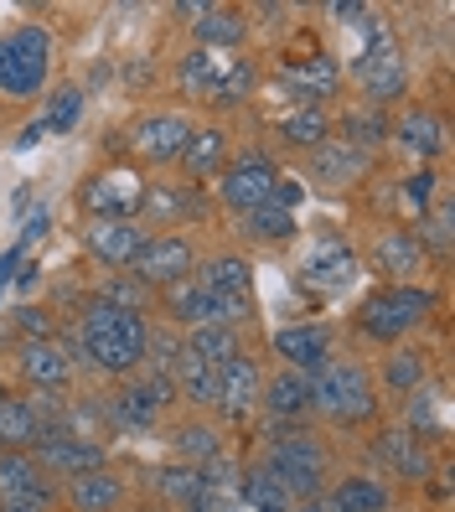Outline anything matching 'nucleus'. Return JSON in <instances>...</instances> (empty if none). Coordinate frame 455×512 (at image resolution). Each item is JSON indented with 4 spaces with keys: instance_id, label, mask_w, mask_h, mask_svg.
Instances as JSON below:
<instances>
[{
    "instance_id": "f257e3e1",
    "label": "nucleus",
    "mask_w": 455,
    "mask_h": 512,
    "mask_svg": "<svg viewBox=\"0 0 455 512\" xmlns=\"http://www.w3.org/2000/svg\"><path fill=\"white\" fill-rule=\"evenodd\" d=\"M145 347H150V316L140 311H119L99 295H83L78 306V331H73V352L83 357L94 373L104 378H130L145 368Z\"/></svg>"
},
{
    "instance_id": "f03ea898",
    "label": "nucleus",
    "mask_w": 455,
    "mask_h": 512,
    "mask_svg": "<svg viewBox=\"0 0 455 512\" xmlns=\"http://www.w3.org/2000/svg\"><path fill=\"white\" fill-rule=\"evenodd\" d=\"M378 383L373 368L357 363V357H331L326 368L311 373V414L321 425H337V430H368L378 419Z\"/></svg>"
},
{
    "instance_id": "7ed1b4c3",
    "label": "nucleus",
    "mask_w": 455,
    "mask_h": 512,
    "mask_svg": "<svg viewBox=\"0 0 455 512\" xmlns=\"http://www.w3.org/2000/svg\"><path fill=\"white\" fill-rule=\"evenodd\" d=\"M440 311V295L430 285H378L352 311V331L373 347H399L414 331H424Z\"/></svg>"
},
{
    "instance_id": "20e7f679",
    "label": "nucleus",
    "mask_w": 455,
    "mask_h": 512,
    "mask_svg": "<svg viewBox=\"0 0 455 512\" xmlns=\"http://www.w3.org/2000/svg\"><path fill=\"white\" fill-rule=\"evenodd\" d=\"M269 476L290 492V502H316L331 487V450L311 425H285L275 440L264 445V461Z\"/></svg>"
},
{
    "instance_id": "39448f33",
    "label": "nucleus",
    "mask_w": 455,
    "mask_h": 512,
    "mask_svg": "<svg viewBox=\"0 0 455 512\" xmlns=\"http://www.w3.org/2000/svg\"><path fill=\"white\" fill-rule=\"evenodd\" d=\"M52 78V32L37 21L0 37V99H37Z\"/></svg>"
},
{
    "instance_id": "423d86ee",
    "label": "nucleus",
    "mask_w": 455,
    "mask_h": 512,
    "mask_svg": "<svg viewBox=\"0 0 455 512\" xmlns=\"http://www.w3.org/2000/svg\"><path fill=\"white\" fill-rule=\"evenodd\" d=\"M171 409H176V383H171V373H150V368L119 378L114 399H109V419H114L119 430H135V435L161 430Z\"/></svg>"
},
{
    "instance_id": "0eeeda50",
    "label": "nucleus",
    "mask_w": 455,
    "mask_h": 512,
    "mask_svg": "<svg viewBox=\"0 0 455 512\" xmlns=\"http://www.w3.org/2000/svg\"><path fill=\"white\" fill-rule=\"evenodd\" d=\"M388 145L409 166H440L450 150V125L430 99H409L399 114H388Z\"/></svg>"
},
{
    "instance_id": "6e6552de",
    "label": "nucleus",
    "mask_w": 455,
    "mask_h": 512,
    "mask_svg": "<svg viewBox=\"0 0 455 512\" xmlns=\"http://www.w3.org/2000/svg\"><path fill=\"white\" fill-rule=\"evenodd\" d=\"M357 264H368L378 275V285H424V269H435L424 244L414 238V228H404V223H378L368 254Z\"/></svg>"
},
{
    "instance_id": "1a4fd4ad",
    "label": "nucleus",
    "mask_w": 455,
    "mask_h": 512,
    "mask_svg": "<svg viewBox=\"0 0 455 512\" xmlns=\"http://www.w3.org/2000/svg\"><path fill=\"white\" fill-rule=\"evenodd\" d=\"M352 83H357L362 104H378V109H388L393 99L409 94V68H404V52H399L388 26H378V37L362 47V57L352 63Z\"/></svg>"
},
{
    "instance_id": "9d476101",
    "label": "nucleus",
    "mask_w": 455,
    "mask_h": 512,
    "mask_svg": "<svg viewBox=\"0 0 455 512\" xmlns=\"http://www.w3.org/2000/svg\"><path fill=\"white\" fill-rule=\"evenodd\" d=\"M275 182H280V166L269 161L264 150L244 145V150H233V161H228L223 176H218V202L228 207L233 218H244V213H254V207L269 202Z\"/></svg>"
},
{
    "instance_id": "9b49d317",
    "label": "nucleus",
    "mask_w": 455,
    "mask_h": 512,
    "mask_svg": "<svg viewBox=\"0 0 455 512\" xmlns=\"http://www.w3.org/2000/svg\"><path fill=\"white\" fill-rule=\"evenodd\" d=\"M192 114L187 109H145L130 119V150L140 166H176L192 140Z\"/></svg>"
},
{
    "instance_id": "f8f14e48",
    "label": "nucleus",
    "mask_w": 455,
    "mask_h": 512,
    "mask_svg": "<svg viewBox=\"0 0 455 512\" xmlns=\"http://www.w3.org/2000/svg\"><path fill=\"white\" fill-rule=\"evenodd\" d=\"M197 244H192V233H150L140 254L130 259V275L145 285V290H166V285H181V280H192V269H197Z\"/></svg>"
},
{
    "instance_id": "ddd939ff",
    "label": "nucleus",
    "mask_w": 455,
    "mask_h": 512,
    "mask_svg": "<svg viewBox=\"0 0 455 512\" xmlns=\"http://www.w3.org/2000/svg\"><path fill=\"white\" fill-rule=\"evenodd\" d=\"M140 202H145V176L135 166H104L83 182L78 207L88 223L99 218H140Z\"/></svg>"
},
{
    "instance_id": "4468645a",
    "label": "nucleus",
    "mask_w": 455,
    "mask_h": 512,
    "mask_svg": "<svg viewBox=\"0 0 455 512\" xmlns=\"http://www.w3.org/2000/svg\"><path fill=\"white\" fill-rule=\"evenodd\" d=\"M32 456H37L42 476L57 481V487H63V481H73V476H83V471H94V466H109L104 440H94V435H73V430H63V425H47L42 440L32 445Z\"/></svg>"
},
{
    "instance_id": "2eb2a0df",
    "label": "nucleus",
    "mask_w": 455,
    "mask_h": 512,
    "mask_svg": "<svg viewBox=\"0 0 455 512\" xmlns=\"http://www.w3.org/2000/svg\"><path fill=\"white\" fill-rule=\"evenodd\" d=\"M207 218V197L202 187H192L187 176L181 182H145V202H140V223L150 233H181L187 223Z\"/></svg>"
},
{
    "instance_id": "dca6fc26",
    "label": "nucleus",
    "mask_w": 455,
    "mask_h": 512,
    "mask_svg": "<svg viewBox=\"0 0 455 512\" xmlns=\"http://www.w3.org/2000/svg\"><path fill=\"white\" fill-rule=\"evenodd\" d=\"M269 352L280 357V368L311 378L316 368H326L337 357V331H331V321H290L269 337Z\"/></svg>"
},
{
    "instance_id": "f3484780",
    "label": "nucleus",
    "mask_w": 455,
    "mask_h": 512,
    "mask_svg": "<svg viewBox=\"0 0 455 512\" xmlns=\"http://www.w3.org/2000/svg\"><path fill=\"white\" fill-rule=\"evenodd\" d=\"M264 363L254 352L233 357V363L218 368V414L233 419V425H244V419H254V409H264Z\"/></svg>"
},
{
    "instance_id": "a211bd4d",
    "label": "nucleus",
    "mask_w": 455,
    "mask_h": 512,
    "mask_svg": "<svg viewBox=\"0 0 455 512\" xmlns=\"http://www.w3.org/2000/svg\"><path fill=\"white\" fill-rule=\"evenodd\" d=\"M16 373H21V383L32 388V394H63V388L73 383V352L57 337L21 342L16 347Z\"/></svg>"
},
{
    "instance_id": "6ab92c4d",
    "label": "nucleus",
    "mask_w": 455,
    "mask_h": 512,
    "mask_svg": "<svg viewBox=\"0 0 455 512\" xmlns=\"http://www.w3.org/2000/svg\"><path fill=\"white\" fill-rule=\"evenodd\" d=\"M57 497H63L68 512H119V507H125V497H130V476L119 471V466H94V471L63 481Z\"/></svg>"
},
{
    "instance_id": "aec40b11",
    "label": "nucleus",
    "mask_w": 455,
    "mask_h": 512,
    "mask_svg": "<svg viewBox=\"0 0 455 512\" xmlns=\"http://www.w3.org/2000/svg\"><path fill=\"white\" fill-rule=\"evenodd\" d=\"M373 171H378V161L362 156V150H352V145L337 140V135H331L321 150H311V182L326 187V192H352V187L368 182Z\"/></svg>"
},
{
    "instance_id": "412c9836",
    "label": "nucleus",
    "mask_w": 455,
    "mask_h": 512,
    "mask_svg": "<svg viewBox=\"0 0 455 512\" xmlns=\"http://www.w3.org/2000/svg\"><path fill=\"white\" fill-rule=\"evenodd\" d=\"M373 461H378V471L393 476V481H419V487L430 481V456H424V440L409 435L404 425H388V430L373 435Z\"/></svg>"
},
{
    "instance_id": "4be33fe9",
    "label": "nucleus",
    "mask_w": 455,
    "mask_h": 512,
    "mask_svg": "<svg viewBox=\"0 0 455 512\" xmlns=\"http://www.w3.org/2000/svg\"><path fill=\"white\" fill-rule=\"evenodd\" d=\"M145 238H150V228L140 218H99V223L83 228L88 254H94L99 264H109V269H130V259L140 254Z\"/></svg>"
},
{
    "instance_id": "5701e85b",
    "label": "nucleus",
    "mask_w": 455,
    "mask_h": 512,
    "mask_svg": "<svg viewBox=\"0 0 455 512\" xmlns=\"http://www.w3.org/2000/svg\"><path fill=\"white\" fill-rule=\"evenodd\" d=\"M321 507H326V512H388V507H393V481L378 476V471L337 476V481L321 492Z\"/></svg>"
},
{
    "instance_id": "b1692460",
    "label": "nucleus",
    "mask_w": 455,
    "mask_h": 512,
    "mask_svg": "<svg viewBox=\"0 0 455 512\" xmlns=\"http://www.w3.org/2000/svg\"><path fill=\"white\" fill-rule=\"evenodd\" d=\"M280 78L295 88V109L300 104H326L342 88V63L331 52H306L295 63H280Z\"/></svg>"
},
{
    "instance_id": "393cba45",
    "label": "nucleus",
    "mask_w": 455,
    "mask_h": 512,
    "mask_svg": "<svg viewBox=\"0 0 455 512\" xmlns=\"http://www.w3.org/2000/svg\"><path fill=\"white\" fill-rule=\"evenodd\" d=\"M228 161H233V135L223 125H197L176 166H181V176H187L192 187H202V182H218Z\"/></svg>"
},
{
    "instance_id": "a878e982",
    "label": "nucleus",
    "mask_w": 455,
    "mask_h": 512,
    "mask_svg": "<svg viewBox=\"0 0 455 512\" xmlns=\"http://www.w3.org/2000/svg\"><path fill=\"white\" fill-rule=\"evenodd\" d=\"M357 249L347 244V238H337V233H321L316 238V249L306 254V264H300V280L306 285H316V290H342L352 275H357Z\"/></svg>"
},
{
    "instance_id": "bb28decb",
    "label": "nucleus",
    "mask_w": 455,
    "mask_h": 512,
    "mask_svg": "<svg viewBox=\"0 0 455 512\" xmlns=\"http://www.w3.org/2000/svg\"><path fill=\"white\" fill-rule=\"evenodd\" d=\"M424 378H430V352L409 347V342L388 347L383 363H378V373H373L378 399H383V394H388V399H409V394H419V388H424Z\"/></svg>"
},
{
    "instance_id": "cd10ccee",
    "label": "nucleus",
    "mask_w": 455,
    "mask_h": 512,
    "mask_svg": "<svg viewBox=\"0 0 455 512\" xmlns=\"http://www.w3.org/2000/svg\"><path fill=\"white\" fill-rule=\"evenodd\" d=\"M166 445H171L176 461L207 466V461L223 456V425L212 414H187V419H176V425L166 430Z\"/></svg>"
},
{
    "instance_id": "c85d7f7f",
    "label": "nucleus",
    "mask_w": 455,
    "mask_h": 512,
    "mask_svg": "<svg viewBox=\"0 0 455 512\" xmlns=\"http://www.w3.org/2000/svg\"><path fill=\"white\" fill-rule=\"evenodd\" d=\"M264 414L275 425H306L311 419V378L295 373V368H280L264 378Z\"/></svg>"
},
{
    "instance_id": "c756f323",
    "label": "nucleus",
    "mask_w": 455,
    "mask_h": 512,
    "mask_svg": "<svg viewBox=\"0 0 455 512\" xmlns=\"http://www.w3.org/2000/svg\"><path fill=\"white\" fill-rule=\"evenodd\" d=\"M331 135L378 161V150L388 145V109H378V104H347L342 114H331Z\"/></svg>"
},
{
    "instance_id": "7c9ffc66",
    "label": "nucleus",
    "mask_w": 455,
    "mask_h": 512,
    "mask_svg": "<svg viewBox=\"0 0 455 512\" xmlns=\"http://www.w3.org/2000/svg\"><path fill=\"white\" fill-rule=\"evenodd\" d=\"M192 280L202 290H218V295H244V290H254V259L238 249H212L197 259Z\"/></svg>"
},
{
    "instance_id": "2f4dec72",
    "label": "nucleus",
    "mask_w": 455,
    "mask_h": 512,
    "mask_svg": "<svg viewBox=\"0 0 455 512\" xmlns=\"http://www.w3.org/2000/svg\"><path fill=\"white\" fill-rule=\"evenodd\" d=\"M171 383H176V399L192 404V414L218 409V368L202 363L197 352H187V342H181V357L171 363Z\"/></svg>"
},
{
    "instance_id": "473e14b6",
    "label": "nucleus",
    "mask_w": 455,
    "mask_h": 512,
    "mask_svg": "<svg viewBox=\"0 0 455 512\" xmlns=\"http://www.w3.org/2000/svg\"><path fill=\"white\" fill-rule=\"evenodd\" d=\"M249 11L244 6H207L197 21H192V32H197V47L202 52H228V47H244L249 42Z\"/></svg>"
},
{
    "instance_id": "72a5a7b5",
    "label": "nucleus",
    "mask_w": 455,
    "mask_h": 512,
    "mask_svg": "<svg viewBox=\"0 0 455 512\" xmlns=\"http://www.w3.org/2000/svg\"><path fill=\"white\" fill-rule=\"evenodd\" d=\"M440 197H445V176L435 166H414V171H404L399 182H393V207H399L409 223H419Z\"/></svg>"
},
{
    "instance_id": "f704fd0d",
    "label": "nucleus",
    "mask_w": 455,
    "mask_h": 512,
    "mask_svg": "<svg viewBox=\"0 0 455 512\" xmlns=\"http://www.w3.org/2000/svg\"><path fill=\"white\" fill-rule=\"evenodd\" d=\"M295 233H300L295 213H285V207H275V202H264V207H254V213L238 218V238L254 244V249H285Z\"/></svg>"
},
{
    "instance_id": "c9c22d12",
    "label": "nucleus",
    "mask_w": 455,
    "mask_h": 512,
    "mask_svg": "<svg viewBox=\"0 0 455 512\" xmlns=\"http://www.w3.org/2000/svg\"><path fill=\"white\" fill-rule=\"evenodd\" d=\"M218 78H223V57H218V52L192 47V52H181V57H176V94H181V99L207 104V99H212V88H218Z\"/></svg>"
},
{
    "instance_id": "e433bc0d",
    "label": "nucleus",
    "mask_w": 455,
    "mask_h": 512,
    "mask_svg": "<svg viewBox=\"0 0 455 512\" xmlns=\"http://www.w3.org/2000/svg\"><path fill=\"white\" fill-rule=\"evenodd\" d=\"M181 342H187V352H197L202 363H212V368H223V363H233V357L249 352L244 326H197V331H187Z\"/></svg>"
},
{
    "instance_id": "4c0bfd02",
    "label": "nucleus",
    "mask_w": 455,
    "mask_h": 512,
    "mask_svg": "<svg viewBox=\"0 0 455 512\" xmlns=\"http://www.w3.org/2000/svg\"><path fill=\"white\" fill-rule=\"evenodd\" d=\"M280 135H285V145L290 150H321L326 140H331V109L326 104H300V109H290L285 114V125H280Z\"/></svg>"
},
{
    "instance_id": "58836bf2",
    "label": "nucleus",
    "mask_w": 455,
    "mask_h": 512,
    "mask_svg": "<svg viewBox=\"0 0 455 512\" xmlns=\"http://www.w3.org/2000/svg\"><path fill=\"white\" fill-rule=\"evenodd\" d=\"M42 440V419L26 399H0V450H32Z\"/></svg>"
},
{
    "instance_id": "ea45409f",
    "label": "nucleus",
    "mask_w": 455,
    "mask_h": 512,
    "mask_svg": "<svg viewBox=\"0 0 455 512\" xmlns=\"http://www.w3.org/2000/svg\"><path fill=\"white\" fill-rule=\"evenodd\" d=\"M414 238L424 244V254H430V264H445L450 259V244H455V213H450V192L414 223Z\"/></svg>"
},
{
    "instance_id": "a19ab883",
    "label": "nucleus",
    "mask_w": 455,
    "mask_h": 512,
    "mask_svg": "<svg viewBox=\"0 0 455 512\" xmlns=\"http://www.w3.org/2000/svg\"><path fill=\"white\" fill-rule=\"evenodd\" d=\"M254 83H259V63H254V57H228V63H223V78H218V88H212L207 104L238 109V104H249Z\"/></svg>"
},
{
    "instance_id": "79ce46f5",
    "label": "nucleus",
    "mask_w": 455,
    "mask_h": 512,
    "mask_svg": "<svg viewBox=\"0 0 455 512\" xmlns=\"http://www.w3.org/2000/svg\"><path fill=\"white\" fill-rule=\"evenodd\" d=\"M88 295H99V300H109V306H119V311H156V290H145L130 269H114V275L99 285V290H88Z\"/></svg>"
},
{
    "instance_id": "37998d69",
    "label": "nucleus",
    "mask_w": 455,
    "mask_h": 512,
    "mask_svg": "<svg viewBox=\"0 0 455 512\" xmlns=\"http://www.w3.org/2000/svg\"><path fill=\"white\" fill-rule=\"evenodd\" d=\"M238 492H244V502H249L254 512H290V507H295V502H290V492H285L280 481L269 476L259 461L244 471V481H238Z\"/></svg>"
},
{
    "instance_id": "c03bdc74",
    "label": "nucleus",
    "mask_w": 455,
    "mask_h": 512,
    "mask_svg": "<svg viewBox=\"0 0 455 512\" xmlns=\"http://www.w3.org/2000/svg\"><path fill=\"white\" fill-rule=\"evenodd\" d=\"M42 466L32 450H0V497H16V492H32L42 487Z\"/></svg>"
},
{
    "instance_id": "a18cd8bd",
    "label": "nucleus",
    "mask_w": 455,
    "mask_h": 512,
    "mask_svg": "<svg viewBox=\"0 0 455 512\" xmlns=\"http://www.w3.org/2000/svg\"><path fill=\"white\" fill-rule=\"evenodd\" d=\"M156 492H161L166 502H176V507H197L202 476H197V466H187V461H171V466L156 471Z\"/></svg>"
},
{
    "instance_id": "49530a36",
    "label": "nucleus",
    "mask_w": 455,
    "mask_h": 512,
    "mask_svg": "<svg viewBox=\"0 0 455 512\" xmlns=\"http://www.w3.org/2000/svg\"><path fill=\"white\" fill-rule=\"evenodd\" d=\"M78 114H83V88H78V83H63V88L47 99V114L37 119V125H42L47 135H63V130L78 125Z\"/></svg>"
},
{
    "instance_id": "de8ad7c7",
    "label": "nucleus",
    "mask_w": 455,
    "mask_h": 512,
    "mask_svg": "<svg viewBox=\"0 0 455 512\" xmlns=\"http://www.w3.org/2000/svg\"><path fill=\"white\" fill-rule=\"evenodd\" d=\"M63 497H57V481H42L32 492H16V497H0V512H57Z\"/></svg>"
},
{
    "instance_id": "09e8293b",
    "label": "nucleus",
    "mask_w": 455,
    "mask_h": 512,
    "mask_svg": "<svg viewBox=\"0 0 455 512\" xmlns=\"http://www.w3.org/2000/svg\"><path fill=\"white\" fill-rule=\"evenodd\" d=\"M16 331H21V342H47V337H57L52 306H21V311H16Z\"/></svg>"
},
{
    "instance_id": "8fccbe9b",
    "label": "nucleus",
    "mask_w": 455,
    "mask_h": 512,
    "mask_svg": "<svg viewBox=\"0 0 455 512\" xmlns=\"http://www.w3.org/2000/svg\"><path fill=\"white\" fill-rule=\"evenodd\" d=\"M269 202H275V207H285V213H295V207L306 202V182H290V176H280V182H275V192H269Z\"/></svg>"
},
{
    "instance_id": "3c124183",
    "label": "nucleus",
    "mask_w": 455,
    "mask_h": 512,
    "mask_svg": "<svg viewBox=\"0 0 455 512\" xmlns=\"http://www.w3.org/2000/svg\"><path fill=\"white\" fill-rule=\"evenodd\" d=\"M331 21H373V6H362V0H331V6H321Z\"/></svg>"
},
{
    "instance_id": "603ef678",
    "label": "nucleus",
    "mask_w": 455,
    "mask_h": 512,
    "mask_svg": "<svg viewBox=\"0 0 455 512\" xmlns=\"http://www.w3.org/2000/svg\"><path fill=\"white\" fill-rule=\"evenodd\" d=\"M47 228H52V213H47V207H37V213L26 218V228H21V249H26V244H37Z\"/></svg>"
},
{
    "instance_id": "864d4df0",
    "label": "nucleus",
    "mask_w": 455,
    "mask_h": 512,
    "mask_svg": "<svg viewBox=\"0 0 455 512\" xmlns=\"http://www.w3.org/2000/svg\"><path fill=\"white\" fill-rule=\"evenodd\" d=\"M42 135H47V130H42V125H32V130H26V135H21V140H16V145H21V150H26V145H37V140H42Z\"/></svg>"
},
{
    "instance_id": "5fc2aeb1",
    "label": "nucleus",
    "mask_w": 455,
    "mask_h": 512,
    "mask_svg": "<svg viewBox=\"0 0 455 512\" xmlns=\"http://www.w3.org/2000/svg\"><path fill=\"white\" fill-rule=\"evenodd\" d=\"M290 512H326V507H321V497H316V502H295Z\"/></svg>"
},
{
    "instance_id": "6e6d98bb",
    "label": "nucleus",
    "mask_w": 455,
    "mask_h": 512,
    "mask_svg": "<svg viewBox=\"0 0 455 512\" xmlns=\"http://www.w3.org/2000/svg\"><path fill=\"white\" fill-rule=\"evenodd\" d=\"M57 512H68V507H57Z\"/></svg>"
},
{
    "instance_id": "4d7b16f0",
    "label": "nucleus",
    "mask_w": 455,
    "mask_h": 512,
    "mask_svg": "<svg viewBox=\"0 0 455 512\" xmlns=\"http://www.w3.org/2000/svg\"><path fill=\"white\" fill-rule=\"evenodd\" d=\"M119 512H125V507H119Z\"/></svg>"
},
{
    "instance_id": "13d9d810",
    "label": "nucleus",
    "mask_w": 455,
    "mask_h": 512,
    "mask_svg": "<svg viewBox=\"0 0 455 512\" xmlns=\"http://www.w3.org/2000/svg\"><path fill=\"white\" fill-rule=\"evenodd\" d=\"M388 512H393V507H388Z\"/></svg>"
}]
</instances>
